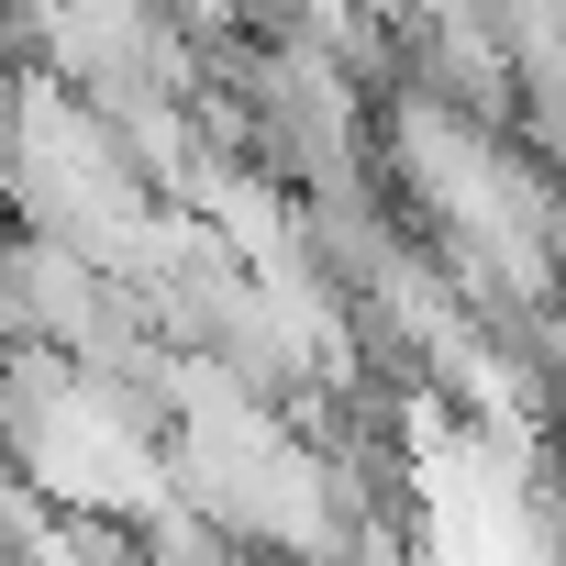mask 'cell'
Instances as JSON below:
<instances>
[]
</instances>
